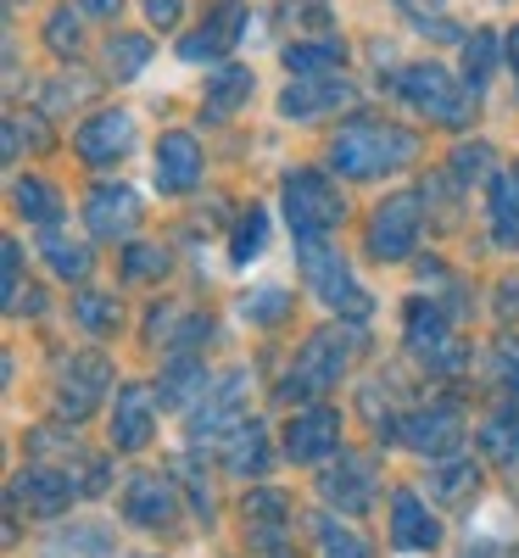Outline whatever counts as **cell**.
I'll list each match as a JSON object with an SVG mask.
<instances>
[{"instance_id": "cell-1", "label": "cell", "mask_w": 519, "mask_h": 558, "mask_svg": "<svg viewBox=\"0 0 519 558\" xmlns=\"http://www.w3.org/2000/svg\"><path fill=\"white\" fill-rule=\"evenodd\" d=\"M419 140L408 129H386V123H352L329 140V168L341 179H381V173H397L408 157H413Z\"/></svg>"}, {"instance_id": "cell-2", "label": "cell", "mask_w": 519, "mask_h": 558, "mask_svg": "<svg viewBox=\"0 0 519 558\" xmlns=\"http://www.w3.org/2000/svg\"><path fill=\"white\" fill-rule=\"evenodd\" d=\"M297 263H302L307 286L318 291V302H324L329 313H347L352 324L369 318V296L352 286V268H347L341 252H329L324 241H302V246H297Z\"/></svg>"}, {"instance_id": "cell-3", "label": "cell", "mask_w": 519, "mask_h": 558, "mask_svg": "<svg viewBox=\"0 0 519 558\" xmlns=\"http://www.w3.org/2000/svg\"><path fill=\"white\" fill-rule=\"evenodd\" d=\"M391 89H397L408 107H419L424 118H436V123H463V118H469V96L452 84V73H447L442 62H413V68H402V73L391 78Z\"/></svg>"}, {"instance_id": "cell-4", "label": "cell", "mask_w": 519, "mask_h": 558, "mask_svg": "<svg viewBox=\"0 0 519 558\" xmlns=\"http://www.w3.org/2000/svg\"><path fill=\"white\" fill-rule=\"evenodd\" d=\"M341 213H347L341 191H329L318 173H291L286 179V218L297 229V241H324L329 229L341 223Z\"/></svg>"}, {"instance_id": "cell-5", "label": "cell", "mask_w": 519, "mask_h": 558, "mask_svg": "<svg viewBox=\"0 0 519 558\" xmlns=\"http://www.w3.org/2000/svg\"><path fill=\"white\" fill-rule=\"evenodd\" d=\"M341 368H347V336H341V324H329V330H318V336L302 347L297 375L286 380V391H279V397H307V391L336 386Z\"/></svg>"}, {"instance_id": "cell-6", "label": "cell", "mask_w": 519, "mask_h": 558, "mask_svg": "<svg viewBox=\"0 0 519 558\" xmlns=\"http://www.w3.org/2000/svg\"><path fill=\"white\" fill-rule=\"evenodd\" d=\"M84 223H89V235H107V241L134 235L140 229V196L129 184H96L84 202Z\"/></svg>"}, {"instance_id": "cell-7", "label": "cell", "mask_w": 519, "mask_h": 558, "mask_svg": "<svg viewBox=\"0 0 519 558\" xmlns=\"http://www.w3.org/2000/svg\"><path fill=\"white\" fill-rule=\"evenodd\" d=\"M413 235H419V196H391L381 213H374V235H369V252L374 257H408L413 252Z\"/></svg>"}, {"instance_id": "cell-8", "label": "cell", "mask_w": 519, "mask_h": 558, "mask_svg": "<svg viewBox=\"0 0 519 558\" xmlns=\"http://www.w3.org/2000/svg\"><path fill=\"white\" fill-rule=\"evenodd\" d=\"M73 146H79L84 162H118V157H129V146H134V118H129V112L89 118V123L79 129Z\"/></svg>"}, {"instance_id": "cell-9", "label": "cell", "mask_w": 519, "mask_h": 558, "mask_svg": "<svg viewBox=\"0 0 519 558\" xmlns=\"http://www.w3.org/2000/svg\"><path fill=\"white\" fill-rule=\"evenodd\" d=\"M286 447H291V458H302V463L329 458V452L341 447V413H329V408H307V413H297V425H291Z\"/></svg>"}, {"instance_id": "cell-10", "label": "cell", "mask_w": 519, "mask_h": 558, "mask_svg": "<svg viewBox=\"0 0 519 558\" xmlns=\"http://www.w3.org/2000/svg\"><path fill=\"white\" fill-rule=\"evenodd\" d=\"M196 173H202L196 140H191V134H162V146H157V184H162V191H168V196L196 191Z\"/></svg>"}, {"instance_id": "cell-11", "label": "cell", "mask_w": 519, "mask_h": 558, "mask_svg": "<svg viewBox=\"0 0 519 558\" xmlns=\"http://www.w3.org/2000/svg\"><path fill=\"white\" fill-rule=\"evenodd\" d=\"M352 101V84L347 78H302V84H291L286 89V101H279V112L286 118H318V112H329V107H347Z\"/></svg>"}, {"instance_id": "cell-12", "label": "cell", "mask_w": 519, "mask_h": 558, "mask_svg": "<svg viewBox=\"0 0 519 558\" xmlns=\"http://www.w3.org/2000/svg\"><path fill=\"white\" fill-rule=\"evenodd\" d=\"M152 391L146 386H123L118 391V413H112V441L123 447V452H134V447H146L152 441Z\"/></svg>"}, {"instance_id": "cell-13", "label": "cell", "mask_w": 519, "mask_h": 558, "mask_svg": "<svg viewBox=\"0 0 519 558\" xmlns=\"http://www.w3.org/2000/svg\"><path fill=\"white\" fill-rule=\"evenodd\" d=\"M436 520H431V508H424L413 492H402L397 502H391V547H402V553H424V547H436Z\"/></svg>"}, {"instance_id": "cell-14", "label": "cell", "mask_w": 519, "mask_h": 558, "mask_svg": "<svg viewBox=\"0 0 519 558\" xmlns=\"http://www.w3.org/2000/svg\"><path fill=\"white\" fill-rule=\"evenodd\" d=\"M324 497H336V508H369V497H374V463L341 458V470L324 481Z\"/></svg>"}, {"instance_id": "cell-15", "label": "cell", "mask_w": 519, "mask_h": 558, "mask_svg": "<svg viewBox=\"0 0 519 558\" xmlns=\"http://www.w3.org/2000/svg\"><path fill=\"white\" fill-rule=\"evenodd\" d=\"M402 436L419 452H442L458 436V408H424V413H413L408 425H402Z\"/></svg>"}, {"instance_id": "cell-16", "label": "cell", "mask_w": 519, "mask_h": 558, "mask_svg": "<svg viewBox=\"0 0 519 558\" xmlns=\"http://www.w3.org/2000/svg\"><path fill=\"white\" fill-rule=\"evenodd\" d=\"M101 386H107V363H101V357H79V363H68V380H62V408H68V418H79L89 402H96Z\"/></svg>"}, {"instance_id": "cell-17", "label": "cell", "mask_w": 519, "mask_h": 558, "mask_svg": "<svg viewBox=\"0 0 519 558\" xmlns=\"http://www.w3.org/2000/svg\"><path fill=\"white\" fill-rule=\"evenodd\" d=\"M168 514H173V492H168L162 481H134V486H129V520L162 525Z\"/></svg>"}, {"instance_id": "cell-18", "label": "cell", "mask_w": 519, "mask_h": 558, "mask_svg": "<svg viewBox=\"0 0 519 558\" xmlns=\"http://www.w3.org/2000/svg\"><path fill=\"white\" fill-rule=\"evenodd\" d=\"M241 391H246V375H229V380L218 386V397H213V402H202L196 436H218L224 425H234V402H241Z\"/></svg>"}, {"instance_id": "cell-19", "label": "cell", "mask_w": 519, "mask_h": 558, "mask_svg": "<svg viewBox=\"0 0 519 558\" xmlns=\"http://www.w3.org/2000/svg\"><path fill=\"white\" fill-rule=\"evenodd\" d=\"M336 62H341V45H329V39H302V45H291V51H286V68L302 73V78L336 73Z\"/></svg>"}, {"instance_id": "cell-20", "label": "cell", "mask_w": 519, "mask_h": 558, "mask_svg": "<svg viewBox=\"0 0 519 558\" xmlns=\"http://www.w3.org/2000/svg\"><path fill=\"white\" fill-rule=\"evenodd\" d=\"M39 252L51 257V268H57L62 279H84V274H89V252H84L79 241H68L62 229H45V235H39Z\"/></svg>"}, {"instance_id": "cell-21", "label": "cell", "mask_w": 519, "mask_h": 558, "mask_svg": "<svg viewBox=\"0 0 519 558\" xmlns=\"http://www.w3.org/2000/svg\"><path fill=\"white\" fill-rule=\"evenodd\" d=\"M12 202H17V213L34 218V223H57V213H62V202L51 196V184H45V179H17V184H12Z\"/></svg>"}, {"instance_id": "cell-22", "label": "cell", "mask_w": 519, "mask_h": 558, "mask_svg": "<svg viewBox=\"0 0 519 558\" xmlns=\"http://www.w3.org/2000/svg\"><path fill=\"white\" fill-rule=\"evenodd\" d=\"M492 223H497V241H519V173L492 184Z\"/></svg>"}, {"instance_id": "cell-23", "label": "cell", "mask_w": 519, "mask_h": 558, "mask_svg": "<svg viewBox=\"0 0 519 558\" xmlns=\"http://www.w3.org/2000/svg\"><path fill=\"white\" fill-rule=\"evenodd\" d=\"M241 96H252V73H246V68H224V73L213 78V96H207L213 107H207V112H213V118H229L234 107H241Z\"/></svg>"}, {"instance_id": "cell-24", "label": "cell", "mask_w": 519, "mask_h": 558, "mask_svg": "<svg viewBox=\"0 0 519 558\" xmlns=\"http://www.w3.org/2000/svg\"><path fill=\"white\" fill-rule=\"evenodd\" d=\"M408 341H413V352H442V347H447L442 313L424 307V302H413V307H408Z\"/></svg>"}, {"instance_id": "cell-25", "label": "cell", "mask_w": 519, "mask_h": 558, "mask_svg": "<svg viewBox=\"0 0 519 558\" xmlns=\"http://www.w3.org/2000/svg\"><path fill=\"white\" fill-rule=\"evenodd\" d=\"M481 447H486L492 458H519V413H514V408H503L497 418H486Z\"/></svg>"}, {"instance_id": "cell-26", "label": "cell", "mask_w": 519, "mask_h": 558, "mask_svg": "<svg viewBox=\"0 0 519 558\" xmlns=\"http://www.w3.org/2000/svg\"><path fill=\"white\" fill-rule=\"evenodd\" d=\"M263 235H268V213H263V207H252V213L241 218V229H234V252H229V257H234V268H246V263L263 252Z\"/></svg>"}, {"instance_id": "cell-27", "label": "cell", "mask_w": 519, "mask_h": 558, "mask_svg": "<svg viewBox=\"0 0 519 558\" xmlns=\"http://www.w3.org/2000/svg\"><path fill=\"white\" fill-rule=\"evenodd\" d=\"M107 57H112V73H118V78H134L140 68L152 62V45L140 39V34H123V39H112V45H107Z\"/></svg>"}, {"instance_id": "cell-28", "label": "cell", "mask_w": 519, "mask_h": 558, "mask_svg": "<svg viewBox=\"0 0 519 558\" xmlns=\"http://www.w3.org/2000/svg\"><path fill=\"white\" fill-rule=\"evenodd\" d=\"M17 492H23V497H34V508H45V514H51V508H62V502H68V481L45 475V470L23 475V481H17Z\"/></svg>"}, {"instance_id": "cell-29", "label": "cell", "mask_w": 519, "mask_h": 558, "mask_svg": "<svg viewBox=\"0 0 519 558\" xmlns=\"http://www.w3.org/2000/svg\"><path fill=\"white\" fill-rule=\"evenodd\" d=\"M263 452H268L263 447V425H241V436H234V447H229V463L246 475V470H263V463H268Z\"/></svg>"}, {"instance_id": "cell-30", "label": "cell", "mask_w": 519, "mask_h": 558, "mask_svg": "<svg viewBox=\"0 0 519 558\" xmlns=\"http://www.w3.org/2000/svg\"><path fill=\"white\" fill-rule=\"evenodd\" d=\"M79 324H84V330H112V324H118V302L112 296H79Z\"/></svg>"}, {"instance_id": "cell-31", "label": "cell", "mask_w": 519, "mask_h": 558, "mask_svg": "<svg viewBox=\"0 0 519 558\" xmlns=\"http://www.w3.org/2000/svg\"><path fill=\"white\" fill-rule=\"evenodd\" d=\"M286 307H291V291H257V296H246V302H241V313H246L252 324H274Z\"/></svg>"}, {"instance_id": "cell-32", "label": "cell", "mask_w": 519, "mask_h": 558, "mask_svg": "<svg viewBox=\"0 0 519 558\" xmlns=\"http://www.w3.org/2000/svg\"><path fill=\"white\" fill-rule=\"evenodd\" d=\"M492 51H497L492 34H475V39H469V62H463V68H469V84H475V89L486 84V73H492V62H497Z\"/></svg>"}, {"instance_id": "cell-33", "label": "cell", "mask_w": 519, "mask_h": 558, "mask_svg": "<svg viewBox=\"0 0 519 558\" xmlns=\"http://www.w3.org/2000/svg\"><path fill=\"white\" fill-rule=\"evenodd\" d=\"M202 380H207V375H202V368H196L191 357H184V363H173V375H168V391H162V402H173V408H179V402L191 397Z\"/></svg>"}, {"instance_id": "cell-34", "label": "cell", "mask_w": 519, "mask_h": 558, "mask_svg": "<svg viewBox=\"0 0 519 558\" xmlns=\"http://www.w3.org/2000/svg\"><path fill=\"white\" fill-rule=\"evenodd\" d=\"M318 542H324V558H369V553H363V542H358L352 531H336L329 520L318 525Z\"/></svg>"}, {"instance_id": "cell-35", "label": "cell", "mask_w": 519, "mask_h": 558, "mask_svg": "<svg viewBox=\"0 0 519 558\" xmlns=\"http://www.w3.org/2000/svg\"><path fill=\"white\" fill-rule=\"evenodd\" d=\"M162 268H168V252H162V246H129V257H123V274H129V279L162 274Z\"/></svg>"}, {"instance_id": "cell-36", "label": "cell", "mask_w": 519, "mask_h": 558, "mask_svg": "<svg viewBox=\"0 0 519 558\" xmlns=\"http://www.w3.org/2000/svg\"><path fill=\"white\" fill-rule=\"evenodd\" d=\"M45 39H51L57 51H68V57H73V45H79V17H73V7H68V12H57L51 23H45Z\"/></svg>"}, {"instance_id": "cell-37", "label": "cell", "mask_w": 519, "mask_h": 558, "mask_svg": "<svg viewBox=\"0 0 519 558\" xmlns=\"http://www.w3.org/2000/svg\"><path fill=\"white\" fill-rule=\"evenodd\" d=\"M452 168H458V179H481V173L492 168V151H486V146H463V151L452 157Z\"/></svg>"}, {"instance_id": "cell-38", "label": "cell", "mask_w": 519, "mask_h": 558, "mask_svg": "<svg viewBox=\"0 0 519 558\" xmlns=\"http://www.w3.org/2000/svg\"><path fill=\"white\" fill-rule=\"evenodd\" d=\"M179 12H184V0H146V17H152L157 28H173Z\"/></svg>"}, {"instance_id": "cell-39", "label": "cell", "mask_w": 519, "mask_h": 558, "mask_svg": "<svg viewBox=\"0 0 519 558\" xmlns=\"http://www.w3.org/2000/svg\"><path fill=\"white\" fill-rule=\"evenodd\" d=\"M469 486H475V470H469V463H463V470L436 475V492H447V497H458V492H469Z\"/></svg>"}, {"instance_id": "cell-40", "label": "cell", "mask_w": 519, "mask_h": 558, "mask_svg": "<svg viewBox=\"0 0 519 558\" xmlns=\"http://www.w3.org/2000/svg\"><path fill=\"white\" fill-rule=\"evenodd\" d=\"M17 268H23V252H17V241H7V302L17 296Z\"/></svg>"}, {"instance_id": "cell-41", "label": "cell", "mask_w": 519, "mask_h": 558, "mask_svg": "<svg viewBox=\"0 0 519 558\" xmlns=\"http://www.w3.org/2000/svg\"><path fill=\"white\" fill-rule=\"evenodd\" d=\"M79 7H84L89 17H118V12H123V0H79Z\"/></svg>"}, {"instance_id": "cell-42", "label": "cell", "mask_w": 519, "mask_h": 558, "mask_svg": "<svg viewBox=\"0 0 519 558\" xmlns=\"http://www.w3.org/2000/svg\"><path fill=\"white\" fill-rule=\"evenodd\" d=\"M397 7H402V12H413V17H419V12H442V0H397Z\"/></svg>"}, {"instance_id": "cell-43", "label": "cell", "mask_w": 519, "mask_h": 558, "mask_svg": "<svg viewBox=\"0 0 519 558\" xmlns=\"http://www.w3.org/2000/svg\"><path fill=\"white\" fill-rule=\"evenodd\" d=\"M508 51H514V57H508V62H514V73H519V28H514V34H508Z\"/></svg>"}]
</instances>
